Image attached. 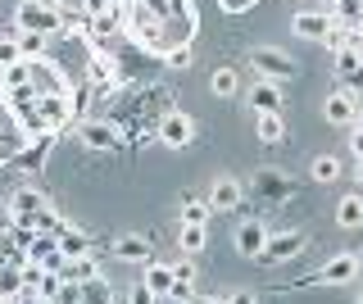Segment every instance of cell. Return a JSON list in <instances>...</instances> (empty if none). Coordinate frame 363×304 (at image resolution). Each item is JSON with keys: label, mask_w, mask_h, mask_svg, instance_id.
I'll use <instances>...</instances> for the list:
<instances>
[{"label": "cell", "mask_w": 363, "mask_h": 304, "mask_svg": "<svg viewBox=\"0 0 363 304\" xmlns=\"http://www.w3.org/2000/svg\"><path fill=\"white\" fill-rule=\"evenodd\" d=\"M245 105L255 109V114H281V105H286V91H281V82L255 77V86L245 91Z\"/></svg>", "instance_id": "30bf717a"}, {"label": "cell", "mask_w": 363, "mask_h": 304, "mask_svg": "<svg viewBox=\"0 0 363 304\" xmlns=\"http://www.w3.org/2000/svg\"><path fill=\"white\" fill-rule=\"evenodd\" d=\"M350 286V281H359V254L354 250H336V254H327V264L318 268V273L304 281V286Z\"/></svg>", "instance_id": "277c9868"}, {"label": "cell", "mask_w": 363, "mask_h": 304, "mask_svg": "<svg viewBox=\"0 0 363 304\" xmlns=\"http://www.w3.org/2000/svg\"><path fill=\"white\" fill-rule=\"evenodd\" d=\"M250 69H255L259 77H268V82H286V77L300 73V64H295L286 50H277V46H255L250 50Z\"/></svg>", "instance_id": "3957f363"}, {"label": "cell", "mask_w": 363, "mask_h": 304, "mask_svg": "<svg viewBox=\"0 0 363 304\" xmlns=\"http://www.w3.org/2000/svg\"><path fill=\"white\" fill-rule=\"evenodd\" d=\"M354 254H359V277H363V250H354Z\"/></svg>", "instance_id": "7dc6e473"}, {"label": "cell", "mask_w": 363, "mask_h": 304, "mask_svg": "<svg viewBox=\"0 0 363 304\" xmlns=\"http://www.w3.org/2000/svg\"><path fill=\"white\" fill-rule=\"evenodd\" d=\"M159 60H164V69H168V73H186L191 64H196V55H191V46H173V50L159 55Z\"/></svg>", "instance_id": "f1b7e54d"}, {"label": "cell", "mask_w": 363, "mask_h": 304, "mask_svg": "<svg viewBox=\"0 0 363 304\" xmlns=\"http://www.w3.org/2000/svg\"><path fill=\"white\" fill-rule=\"evenodd\" d=\"M354 182H363V159H354Z\"/></svg>", "instance_id": "ee69618b"}, {"label": "cell", "mask_w": 363, "mask_h": 304, "mask_svg": "<svg viewBox=\"0 0 363 304\" xmlns=\"http://www.w3.org/2000/svg\"><path fill=\"white\" fill-rule=\"evenodd\" d=\"M82 304H109V286H105V277L86 281V300H82Z\"/></svg>", "instance_id": "8d00e7d4"}, {"label": "cell", "mask_w": 363, "mask_h": 304, "mask_svg": "<svg viewBox=\"0 0 363 304\" xmlns=\"http://www.w3.org/2000/svg\"><path fill=\"white\" fill-rule=\"evenodd\" d=\"M37 109H41L45 132H64L73 123V100L68 96H37Z\"/></svg>", "instance_id": "7c38bea8"}, {"label": "cell", "mask_w": 363, "mask_h": 304, "mask_svg": "<svg viewBox=\"0 0 363 304\" xmlns=\"http://www.w3.org/2000/svg\"><path fill=\"white\" fill-rule=\"evenodd\" d=\"M173 277L182 281V286H196V259H191V254H182L177 264H173Z\"/></svg>", "instance_id": "d6a6232c"}, {"label": "cell", "mask_w": 363, "mask_h": 304, "mask_svg": "<svg viewBox=\"0 0 363 304\" xmlns=\"http://www.w3.org/2000/svg\"><path fill=\"white\" fill-rule=\"evenodd\" d=\"M354 105H359V109H363V86H354Z\"/></svg>", "instance_id": "f6af8a7d"}, {"label": "cell", "mask_w": 363, "mask_h": 304, "mask_svg": "<svg viewBox=\"0 0 363 304\" xmlns=\"http://www.w3.org/2000/svg\"><path fill=\"white\" fill-rule=\"evenodd\" d=\"M323 118L332 123V128H354V118H359L354 91H350V86H340V91H332V96L323 100Z\"/></svg>", "instance_id": "8fae6325"}, {"label": "cell", "mask_w": 363, "mask_h": 304, "mask_svg": "<svg viewBox=\"0 0 363 304\" xmlns=\"http://www.w3.org/2000/svg\"><path fill=\"white\" fill-rule=\"evenodd\" d=\"M354 128H359V132H363V109H359V118H354Z\"/></svg>", "instance_id": "bcb514c9"}, {"label": "cell", "mask_w": 363, "mask_h": 304, "mask_svg": "<svg viewBox=\"0 0 363 304\" xmlns=\"http://www.w3.org/2000/svg\"><path fill=\"white\" fill-rule=\"evenodd\" d=\"M141 281L155 291L159 300H168V291H173V281H177V277H173V264H159V259H145V264H141Z\"/></svg>", "instance_id": "ac0fdd59"}, {"label": "cell", "mask_w": 363, "mask_h": 304, "mask_svg": "<svg viewBox=\"0 0 363 304\" xmlns=\"http://www.w3.org/2000/svg\"><path fill=\"white\" fill-rule=\"evenodd\" d=\"M0 304H18V300H9V295H0Z\"/></svg>", "instance_id": "c3c4849f"}, {"label": "cell", "mask_w": 363, "mask_h": 304, "mask_svg": "<svg viewBox=\"0 0 363 304\" xmlns=\"http://www.w3.org/2000/svg\"><path fill=\"white\" fill-rule=\"evenodd\" d=\"M350 154H354V159H363V132H359V128H350Z\"/></svg>", "instance_id": "60d3db41"}, {"label": "cell", "mask_w": 363, "mask_h": 304, "mask_svg": "<svg viewBox=\"0 0 363 304\" xmlns=\"http://www.w3.org/2000/svg\"><path fill=\"white\" fill-rule=\"evenodd\" d=\"M45 5H50V9H55V14H73V9H77V5H73V0H45Z\"/></svg>", "instance_id": "b9f144b4"}, {"label": "cell", "mask_w": 363, "mask_h": 304, "mask_svg": "<svg viewBox=\"0 0 363 304\" xmlns=\"http://www.w3.org/2000/svg\"><path fill=\"white\" fill-rule=\"evenodd\" d=\"M255 137H259V145H281L286 141V118L281 114H255Z\"/></svg>", "instance_id": "44dd1931"}, {"label": "cell", "mask_w": 363, "mask_h": 304, "mask_svg": "<svg viewBox=\"0 0 363 304\" xmlns=\"http://www.w3.org/2000/svg\"><path fill=\"white\" fill-rule=\"evenodd\" d=\"M336 5H340V0H327V9H336Z\"/></svg>", "instance_id": "681fc988"}, {"label": "cell", "mask_w": 363, "mask_h": 304, "mask_svg": "<svg viewBox=\"0 0 363 304\" xmlns=\"http://www.w3.org/2000/svg\"><path fill=\"white\" fill-rule=\"evenodd\" d=\"M23 268H14V264H0V295H9V300H18L23 295Z\"/></svg>", "instance_id": "4316f807"}, {"label": "cell", "mask_w": 363, "mask_h": 304, "mask_svg": "<svg viewBox=\"0 0 363 304\" xmlns=\"http://www.w3.org/2000/svg\"><path fill=\"white\" fill-rule=\"evenodd\" d=\"M18 145H23V137H0V168H5V164H14Z\"/></svg>", "instance_id": "74e56055"}, {"label": "cell", "mask_w": 363, "mask_h": 304, "mask_svg": "<svg viewBox=\"0 0 363 304\" xmlns=\"http://www.w3.org/2000/svg\"><path fill=\"white\" fill-rule=\"evenodd\" d=\"M113 9H118L113 0H82V14L91 18V23H96V18H105V14H113Z\"/></svg>", "instance_id": "d590c367"}, {"label": "cell", "mask_w": 363, "mask_h": 304, "mask_svg": "<svg viewBox=\"0 0 363 304\" xmlns=\"http://www.w3.org/2000/svg\"><path fill=\"white\" fill-rule=\"evenodd\" d=\"M60 250H64V259H73V254H91V250H100V245L91 241V232H82L77 223H64V227H60Z\"/></svg>", "instance_id": "ffe728a7"}, {"label": "cell", "mask_w": 363, "mask_h": 304, "mask_svg": "<svg viewBox=\"0 0 363 304\" xmlns=\"http://www.w3.org/2000/svg\"><path fill=\"white\" fill-rule=\"evenodd\" d=\"M55 137L60 132H41V137H28L18 145V154H14V168H23V173H41L45 168V159H50V145H55Z\"/></svg>", "instance_id": "52a82bcc"}, {"label": "cell", "mask_w": 363, "mask_h": 304, "mask_svg": "<svg viewBox=\"0 0 363 304\" xmlns=\"http://www.w3.org/2000/svg\"><path fill=\"white\" fill-rule=\"evenodd\" d=\"M209 218H213V205H209V200L182 196V223H191V227H209Z\"/></svg>", "instance_id": "603a6c76"}, {"label": "cell", "mask_w": 363, "mask_h": 304, "mask_svg": "<svg viewBox=\"0 0 363 304\" xmlns=\"http://www.w3.org/2000/svg\"><path fill=\"white\" fill-rule=\"evenodd\" d=\"M77 141H82L86 150L109 154V150H118L123 132H118V123H109V118H82L77 123Z\"/></svg>", "instance_id": "8992f818"}, {"label": "cell", "mask_w": 363, "mask_h": 304, "mask_svg": "<svg viewBox=\"0 0 363 304\" xmlns=\"http://www.w3.org/2000/svg\"><path fill=\"white\" fill-rule=\"evenodd\" d=\"M236 69H213V77H209V91L213 96H236Z\"/></svg>", "instance_id": "f546056e"}, {"label": "cell", "mask_w": 363, "mask_h": 304, "mask_svg": "<svg viewBox=\"0 0 363 304\" xmlns=\"http://www.w3.org/2000/svg\"><path fill=\"white\" fill-rule=\"evenodd\" d=\"M28 82H32V64H28V60L0 69V91H9V86H28Z\"/></svg>", "instance_id": "83f0119b"}, {"label": "cell", "mask_w": 363, "mask_h": 304, "mask_svg": "<svg viewBox=\"0 0 363 304\" xmlns=\"http://www.w3.org/2000/svg\"><path fill=\"white\" fill-rule=\"evenodd\" d=\"M14 41H18L23 60H45V50H50V37H45V32H14Z\"/></svg>", "instance_id": "cb8c5ba5"}, {"label": "cell", "mask_w": 363, "mask_h": 304, "mask_svg": "<svg viewBox=\"0 0 363 304\" xmlns=\"http://www.w3.org/2000/svg\"><path fill=\"white\" fill-rule=\"evenodd\" d=\"M28 218H32V227H37V232H50V236H60V227H64V218H60L50 205L37 209V213H28Z\"/></svg>", "instance_id": "4dcf8cb0"}, {"label": "cell", "mask_w": 363, "mask_h": 304, "mask_svg": "<svg viewBox=\"0 0 363 304\" xmlns=\"http://www.w3.org/2000/svg\"><path fill=\"white\" fill-rule=\"evenodd\" d=\"M304 241H309V236H304V232H268L264 250H259V264H264V268L291 264V259H300V250H304Z\"/></svg>", "instance_id": "5b68a950"}, {"label": "cell", "mask_w": 363, "mask_h": 304, "mask_svg": "<svg viewBox=\"0 0 363 304\" xmlns=\"http://www.w3.org/2000/svg\"><path fill=\"white\" fill-rule=\"evenodd\" d=\"M196 304H227V295H196Z\"/></svg>", "instance_id": "7bdbcfd3"}, {"label": "cell", "mask_w": 363, "mask_h": 304, "mask_svg": "<svg viewBox=\"0 0 363 304\" xmlns=\"http://www.w3.org/2000/svg\"><path fill=\"white\" fill-rule=\"evenodd\" d=\"M218 5L227 9V14H245V9H255L259 0H218Z\"/></svg>", "instance_id": "f35d334b"}, {"label": "cell", "mask_w": 363, "mask_h": 304, "mask_svg": "<svg viewBox=\"0 0 363 304\" xmlns=\"http://www.w3.org/2000/svg\"><path fill=\"white\" fill-rule=\"evenodd\" d=\"M336 223H340L345 232H359V227H363V196H359V191L340 196V205H336Z\"/></svg>", "instance_id": "7402d4cb"}, {"label": "cell", "mask_w": 363, "mask_h": 304, "mask_svg": "<svg viewBox=\"0 0 363 304\" xmlns=\"http://www.w3.org/2000/svg\"><path fill=\"white\" fill-rule=\"evenodd\" d=\"M332 28H336L332 9H300V14L291 18V32H295V37H304V41H327V37H332Z\"/></svg>", "instance_id": "ba28073f"}, {"label": "cell", "mask_w": 363, "mask_h": 304, "mask_svg": "<svg viewBox=\"0 0 363 304\" xmlns=\"http://www.w3.org/2000/svg\"><path fill=\"white\" fill-rule=\"evenodd\" d=\"M155 137H159L164 150H186V145L196 141V118H191L186 109H164V114H159Z\"/></svg>", "instance_id": "7a4b0ae2"}, {"label": "cell", "mask_w": 363, "mask_h": 304, "mask_svg": "<svg viewBox=\"0 0 363 304\" xmlns=\"http://www.w3.org/2000/svg\"><path fill=\"white\" fill-rule=\"evenodd\" d=\"M255 196H264V200H291V177L277 173V168H259V173H255Z\"/></svg>", "instance_id": "2e32d148"}, {"label": "cell", "mask_w": 363, "mask_h": 304, "mask_svg": "<svg viewBox=\"0 0 363 304\" xmlns=\"http://www.w3.org/2000/svg\"><path fill=\"white\" fill-rule=\"evenodd\" d=\"M128 304H159V295H155V291H150V286H145V281H141V277H136V281H132V286H128Z\"/></svg>", "instance_id": "836d02e7"}, {"label": "cell", "mask_w": 363, "mask_h": 304, "mask_svg": "<svg viewBox=\"0 0 363 304\" xmlns=\"http://www.w3.org/2000/svg\"><path fill=\"white\" fill-rule=\"evenodd\" d=\"M264 241H268V227H264V218H245L241 227H236V254H241V259H259V250H264Z\"/></svg>", "instance_id": "5bb4252c"}, {"label": "cell", "mask_w": 363, "mask_h": 304, "mask_svg": "<svg viewBox=\"0 0 363 304\" xmlns=\"http://www.w3.org/2000/svg\"><path fill=\"white\" fill-rule=\"evenodd\" d=\"M354 304H363V291H359V295H354Z\"/></svg>", "instance_id": "f907efd6"}, {"label": "cell", "mask_w": 363, "mask_h": 304, "mask_svg": "<svg viewBox=\"0 0 363 304\" xmlns=\"http://www.w3.org/2000/svg\"><path fill=\"white\" fill-rule=\"evenodd\" d=\"M82 300H86V286H82V281H64L60 295H55V304H82Z\"/></svg>", "instance_id": "1f68e13d"}, {"label": "cell", "mask_w": 363, "mask_h": 304, "mask_svg": "<svg viewBox=\"0 0 363 304\" xmlns=\"http://www.w3.org/2000/svg\"><path fill=\"white\" fill-rule=\"evenodd\" d=\"M60 286H64L60 273H45V277L37 281V300H55V295H60Z\"/></svg>", "instance_id": "e575fe53"}, {"label": "cell", "mask_w": 363, "mask_h": 304, "mask_svg": "<svg viewBox=\"0 0 363 304\" xmlns=\"http://www.w3.org/2000/svg\"><path fill=\"white\" fill-rule=\"evenodd\" d=\"M28 259H37V264L45 268V273H60V268H64L60 236H50V232H37V236H32V245H28Z\"/></svg>", "instance_id": "4fadbf2b"}, {"label": "cell", "mask_w": 363, "mask_h": 304, "mask_svg": "<svg viewBox=\"0 0 363 304\" xmlns=\"http://www.w3.org/2000/svg\"><path fill=\"white\" fill-rule=\"evenodd\" d=\"M45 205H50V200H45V191L32 186V182L14 186V191H9V200H5L9 213H37V209H45Z\"/></svg>", "instance_id": "e0dca14e"}, {"label": "cell", "mask_w": 363, "mask_h": 304, "mask_svg": "<svg viewBox=\"0 0 363 304\" xmlns=\"http://www.w3.org/2000/svg\"><path fill=\"white\" fill-rule=\"evenodd\" d=\"M60 277L64 281H96L100 277V250H91V254H73V259H64V268H60Z\"/></svg>", "instance_id": "9a60e30c"}, {"label": "cell", "mask_w": 363, "mask_h": 304, "mask_svg": "<svg viewBox=\"0 0 363 304\" xmlns=\"http://www.w3.org/2000/svg\"><path fill=\"white\" fill-rule=\"evenodd\" d=\"M109 250H113V259H123V264H145V259H150V241L136 236V232H123Z\"/></svg>", "instance_id": "d6986e66"}, {"label": "cell", "mask_w": 363, "mask_h": 304, "mask_svg": "<svg viewBox=\"0 0 363 304\" xmlns=\"http://www.w3.org/2000/svg\"><path fill=\"white\" fill-rule=\"evenodd\" d=\"M241 200H245V182H241V177H232V173H218V177H213V186H209V205H213V213L241 209Z\"/></svg>", "instance_id": "9c48e42d"}, {"label": "cell", "mask_w": 363, "mask_h": 304, "mask_svg": "<svg viewBox=\"0 0 363 304\" xmlns=\"http://www.w3.org/2000/svg\"><path fill=\"white\" fill-rule=\"evenodd\" d=\"M340 173H345V164H340L336 154H318V159L309 164V177H313V182H327V186L340 182Z\"/></svg>", "instance_id": "d4e9b609"}, {"label": "cell", "mask_w": 363, "mask_h": 304, "mask_svg": "<svg viewBox=\"0 0 363 304\" xmlns=\"http://www.w3.org/2000/svg\"><path fill=\"white\" fill-rule=\"evenodd\" d=\"M227 304H259V300H255V291L241 286V291H227Z\"/></svg>", "instance_id": "ab89813d"}, {"label": "cell", "mask_w": 363, "mask_h": 304, "mask_svg": "<svg viewBox=\"0 0 363 304\" xmlns=\"http://www.w3.org/2000/svg\"><path fill=\"white\" fill-rule=\"evenodd\" d=\"M204 245H209V227H191V223L177 227V250L182 254H200Z\"/></svg>", "instance_id": "484cf974"}, {"label": "cell", "mask_w": 363, "mask_h": 304, "mask_svg": "<svg viewBox=\"0 0 363 304\" xmlns=\"http://www.w3.org/2000/svg\"><path fill=\"white\" fill-rule=\"evenodd\" d=\"M14 32H45V37H60V32H64V14H55L45 0H18Z\"/></svg>", "instance_id": "6da1fadb"}]
</instances>
